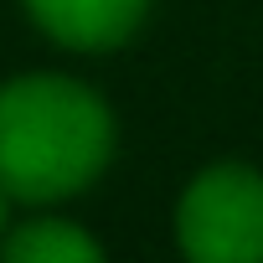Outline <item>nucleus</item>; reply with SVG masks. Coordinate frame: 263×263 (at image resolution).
<instances>
[{"mask_svg": "<svg viewBox=\"0 0 263 263\" xmlns=\"http://www.w3.org/2000/svg\"><path fill=\"white\" fill-rule=\"evenodd\" d=\"M114 155L103 98L72 78L31 72L0 88V191L47 206L83 191Z\"/></svg>", "mask_w": 263, "mask_h": 263, "instance_id": "nucleus-1", "label": "nucleus"}, {"mask_svg": "<svg viewBox=\"0 0 263 263\" xmlns=\"http://www.w3.org/2000/svg\"><path fill=\"white\" fill-rule=\"evenodd\" d=\"M186 263H263V176L248 165L201 171L176 212Z\"/></svg>", "mask_w": 263, "mask_h": 263, "instance_id": "nucleus-2", "label": "nucleus"}, {"mask_svg": "<svg viewBox=\"0 0 263 263\" xmlns=\"http://www.w3.org/2000/svg\"><path fill=\"white\" fill-rule=\"evenodd\" d=\"M26 11L52 42L78 52H103L135 36L150 0H26Z\"/></svg>", "mask_w": 263, "mask_h": 263, "instance_id": "nucleus-3", "label": "nucleus"}, {"mask_svg": "<svg viewBox=\"0 0 263 263\" xmlns=\"http://www.w3.org/2000/svg\"><path fill=\"white\" fill-rule=\"evenodd\" d=\"M0 263H103V253L72 222H26L6 237Z\"/></svg>", "mask_w": 263, "mask_h": 263, "instance_id": "nucleus-4", "label": "nucleus"}, {"mask_svg": "<svg viewBox=\"0 0 263 263\" xmlns=\"http://www.w3.org/2000/svg\"><path fill=\"white\" fill-rule=\"evenodd\" d=\"M6 217H11V196L0 191V232H6Z\"/></svg>", "mask_w": 263, "mask_h": 263, "instance_id": "nucleus-5", "label": "nucleus"}]
</instances>
